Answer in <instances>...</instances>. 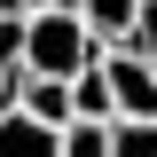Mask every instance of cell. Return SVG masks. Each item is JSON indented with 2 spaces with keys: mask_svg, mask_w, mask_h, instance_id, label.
<instances>
[{
  "mask_svg": "<svg viewBox=\"0 0 157 157\" xmlns=\"http://www.w3.org/2000/svg\"><path fill=\"white\" fill-rule=\"evenodd\" d=\"M86 63H102V39L86 32L78 0H47L24 16V71L32 78H78Z\"/></svg>",
  "mask_w": 157,
  "mask_h": 157,
  "instance_id": "1",
  "label": "cell"
},
{
  "mask_svg": "<svg viewBox=\"0 0 157 157\" xmlns=\"http://www.w3.org/2000/svg\"><path fill=\"white\" fill-rule=\"evenodd\" d=\"M71 118H118V110H110V78H102V63H86V71L71 78Z\"/></svg>",
  "mask_w": 157,
  "mask_h": 157,
  "instance_id": "8",
  "label": "cell"
},
{
  "mask_svg": "<svg viewBox=\"0 0 157 157\" xmlns=\"http://www.w3.org/2000/svg\"><path fill=\"white\" fill-rule=\"evenodd\" d=\"M55 149L63 157H110V118H71L55 134Z\"/></svg>",
  "mask_w": 157,
  "mask_h": 157,
  "instance_id": "7",
  "label": "cell"
},
{
  "mask_svg": "<svg viewBox=\"0 0 157 157\" xmlns=\"http://www.w3.org/2000/svg\"><path fill=\"white\" fill-rule=\"evenodd\" d=\"M32 8H47V0H0V16H32Z\"/></svg>",
  "mask_w": 157,
  "mask_h": 157,
  "instance_id": "11",
  "label": "cell"
},
{
  "mask_svg": "<svg viewBox=\"0 0 157 157\" xmlns=\"http://www.w3.org/2000/svg\"><path fill=\"white\" fill-rule=\"evenodd\" d=\"M16 110H32L39 126H71V78H24V94H16Z\"/></svg>",
  "mask_w": 157,
  "mask_h": 157,
  "instance_id": "4",
  "label": "cell"
},
{
  "mask_svg": "<svg viewBox=\"0 0 157 157\" xmlns=\"http://www.w3.org/2000/svg\"><path fill=\"white\" fill-rule=\"evenodd\" d=\"M24 16H0V118L16 110V94H24Z\"/></svg>",
  "mask_w": 157,
  "mask_h": 157,
  "instance_id": "5",
  "label": "cell"
},
{
  "mask_svg": "<svg viewBox=\"0 0 157 157\" xmlns=\"http://www.w3.org/2000/svg\"><path fill=\"white\" fill-rule=\"evenodd\" d=\"M110 157H157V118H110Z\"/></svg>",
  "mask_w": 157,
  "mask_h": 157,
  "instance_id": "9",
  "label": "cell"
},
{
  "mask_svg": "<svg viewBox=\"0 0 157 157\" xmlns=\"http://www.w3.org/2000/svg\"><path fill=\"white\" fill-rule=\"evenodd\" d=\"M78 16H86V32H94L102 47H118V39H134L141 0H78Z\"/></svg>",
  "mask_w": 157,
  "mask_h": 157,
  "instance_id": "6",
  "label": "cell"
},
{
  "mask_svg": "<svg viewBox=\"0 0 157 157\" xmlns=\"http://www.w3.org/2000/svg\"><path fill=\"white\" fill-rule=\"evenodd\" d=\"M118 47H141V55L157 63V0H141V16H134V39H118Z\"/></svg>",
  "mask_w": 157,
  "mask_h": 157,
  "instance_id": "10",
  "label": "cell"
},
{
  "mask_svg": "<svg viewBox=\"0 0 157 157\" xmlns=\"http://www.w3.org/2000/svg\"><path fill=\"white\" fill-rule=\"evenodd\" d=\"M102 78H110L118 118H157V63L141 47H102Z\"/></svg>",
  "mask_w": 157,
  "mask_h": 157,
  "instance_id": "2",
  "label": "cell"
},
{
  "mask_svg": "<svg viewBox=\"0 0 157 157\" xmlns=\"http://www.w3.org/2000/svg\"><path fill=\"white\" fill-rule=\"evenodd\" d=\"M0 157H63L55 149V126H39L32 110H8L0 118Z\"/></svg>",
  "mask_w": 157,
  "mask_h": 157,
  "instance_id": "3",
  "label": "cell"
}]
</instances>
